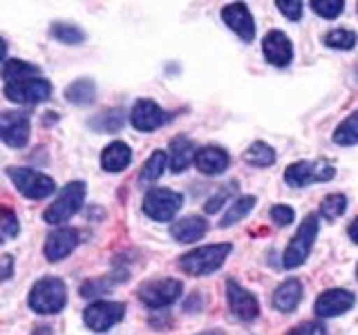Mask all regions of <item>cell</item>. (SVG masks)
I'll return each instance as SVG.
<instances>
[{
  "label": "cell",
  "instance_id": "cell-1",
  "mask_svg": "<svg viewBox=\"0 0 358 335\" xmlns=\"http://www.w3.org/2000/svg\"><path fill=\"white\" fill-rule=\"evenodd\" d=\"M231 253H233V244L199 246V248H193L190 253L179 257V268L190 277H204L220 271Z\"/></svg>",
  "mask_w": 358,
  "mask_h": 335
},
{
  "label": "cell",
  "instance_id": "cell-2",
  "mask_svg": "<svg viewBox=\"0 0 358 335\" xmlns=\"http://www.w3.org/2000/svg\"><path fill=\"white\" fill-rule=\"evenodd\" d=\"M27 304L38 315H56L67 304V286L59 277H41L31 286Z\"/></svg>",
  "mask_w": 358,
  "mask_h": 335
},
{
  "label": "cell",
  "instance_id": "cell-3",
  "mask_svg": "<svg viewBox=\"0 0 358 335\" xmlns=\"http://www.w3.org/2000/svg\"><path fill=\"white\" fill-rule=\"evenodd\" d=\"M318 230H320V221L318 215H307L302 219V223L298 226L296 234L291 237V241L287 244L285 255H282V266L287 271H294V268H300L302 264L307 262V257L311 255L313 248V241L318 237Z\"/></svg>",
  "mask_w": 358,
  "mask_h": 335
},
{
  "label": "cell",
  "instance_id": "cell-4",
  "mask_svg": "<svg viewBox=\"0 0 358 335\" xmlns=\"http://www.w3.org/2000/svg\"><path fill=\"white\" fill-rule=\"evenodd\" d=\"M336 177V168L327 159H302L287 165L285 184L289 188H307L311 184H327Z\"/></svg>",
  "mask_w": 358,
  "mask_h": 335
},
{
  "label": "cell",
  "instance_id": "cell-5",
  "mask_svg": "<svg viewBox=\"0 0 358 335\" xmlns=\"http://www.w3.org/2000/svg\"><path fill=\"white\" fill-rule=\"evenodd\" d=\"M85 195H87V186L83 181H70L59 193V197L54 199V204L43 212V219L48 223H54V226L65 223L81 210Z\"/></svg>",
  "mask_w": 358,
  "mask_h": 335
},
{
  "label": "cell",
  "instance_id": "cell-6",
  "mask_svg": "<svg viewBox=\"0 0 358 335\" xmlns=\"http://www.w3.org/2000/svg\"><path fill=\"white\" fill-rule=\"evenodd\" d=\"M182 206H184V195L168 188H150L141 204L145 217H150L155 221H173V217L182 210Z\"/></svg>",
  "mask_w": 358,
  "mask_h": 335
},
{
  "label": "cell",
  "instance_id": "cell-7",
  "mask_svg": "<svg viewBox=\"0 0 358 335\" xmlns=\"http://www.w3.org/2000/svg\"><path fill=\"white\" fill-rule=\"evenodd\" d=\"M7 177L11 179V184L16 186V190L27 199H45L50 197L54 190H56V184L54 179L43 174L38 170H29V168H20V165H14V168H7Z\"/></svg>",
  "mask_w": 358,
  "mask_h": 335
},
{
  "label": "cell",
  "instance_id": "cell-8",
  "mask_svg": "<svg viewBox=\"0 0 358 335\" xmlns=\"http://www.w3.org/2000/svg\"><path fill=\"white\" fill-rule=\"evenodd\" d=\"M182 293H184V284L179 282V279H173V277L150 279V282H143L137 290L139 299L148 308L171 306L179 297H182Z\"/></svg>",
  "mask_w": 358,
  "mask_h": 335
},
{
  "label": "cell",
  "instance_id": "cell-9",
  "mask_svg": "<svg viewBox=\"0 0 358 335\" xmlns=\"http://www.w3.org/2000/svg\"><path fill=\"white\" fill-rule=\"evenodd\" d=\"M3 92L9 100H14V103L36 105L52 96L54 87L48 78L36 76V78H25V81H16V83H5Z\"/></svg>",
  "mask_w": 358,
  "mask_h": 335
},
{
  "label": "cell",
  "instance_id": "cell-10",
  "mask_svg": "<svg viewBox=\"0 0 358 335\" xmlns=\"http://www.w3.org/2000/svg\"><path fill=\"white\" fill-rule=\"evenodd\" d=\"M31 121L29 114L22 110L0 112V141L9 148H25L29 143Z\"/></svg>",
  "mask_w": 358,
  "mask_h": 335
},
{
  "label": "cell",
  "instance_id": "cell-11",
  "mask_svg": "<svg viewBox=\"0 0 358 335\" xmlns=\"http://www.w3.org/2000/svg\"><path fill=\"white\" fill-rule=\"evenodd\" d=\"M123 318H126V304H123V302H106V299H99V302L90 304L83 311L85 327L90 331H96V333H103V331L112 329Z\"/></svg>",
  "mask_w": 358,
  "mask_h": 335
},
{
  "label": "cell",
  "instance_id": "cell-12",
  "mask_svg": "<svg viewBox=\"0 0 358 335\" xmlns=\"http://www.w3.org/2000/svg\"><path fill=\"white\" fill-rule=\"evenodd\" d=\"M227 302L235 320L240 322H255L260 315V302L257 297L246 290L235 279H227Z\"/></svg>",
  "mask_w": 358,
  "mask_h": 335
},
{
  "label": "cell",
  "instance_id": "cell-13",
  "mask_svg": "<svg viewBox=\"0 0 358 335\" xmlns=\"http://www.w3.org/2000/svg\"><path fill=\"white\" fill-rule=\"evenodd\" d=\"M173 119L171 112H166L162 105H157L150 98H139L130 110V123L139 132H155L166 126Z\"/></svg>",
  "mask_w": 358,
  "mask_h": 335
},
{
  "label": "cell",
  "instance_id": "cell-14",
  "mask_svg": "<svg viewBox=\"0 0 358 335\" xmlns=\"http://www.w3.org/2000/svg\"><path fill=\"white\" fill-rule=\"evenodd\" d=\"M356 304V295L347 288H327L318 295L313 313L318 318H338L345 315L347 311H352Z\"/></svg>",
  "mask_w": 358,
  "mask_h": 335
},
{
  "label": "cell",
  "instance_id": "cell-15",
  "mask_svg": "<svg viewBox=\"0 0 358 335\" xmlns=\"http://www.w3.org/2000/svg\"><path fill=\"white\" fill-rule=\"evenodd\" d=\"M81 244V232L72 226H61L48 234L43 246V255L48 262H61L67 255H72L76 246Z\"/></svg>",
  "mask_w": 358,
  "mask_h": 335
},
{
  "label": "cell",
  "instance_id": "cell-16",
  "mask_svg": "<svg viewBox=\"0 0 358 335\" xmlns=\"http://www.w3.org/2000/svg\"><path fill=\"white\" fill-rule=\"evenodd\" d=\"M262 54L268 65L273 67H289L291 61H294V45H291V38L285 31L280 29H271L262 38Z\"/></svg>",
  "mask_w": 358,
  "mask_h": 335
},
{
  "label": "cell",
  "instance_id": "cell-17",
  "mask_svg": "<svg viewBox=\"0 0 358 335\" xmlns=\"http://www.w3.org/2000/svg\"><path fill=\"white\" fill-rule=\"evenodd\" d=\"M222 20L231 31H235L244 43H253L255 38V20L251 16L249 7L244 3H231L224 5L222 9Z\"/></svg>",
  "mask_w": 358,
  "mask_h": 335
},
{
  "label": "cell",
  "instance_id": "cell-18",
  "mask_svg": "<svg viewBox=\"0 0 358 335\" xmlns=\"http://www.w3.org/2000/svg\"><path fill=\"white\" fill-rule=\"evenodd\" d=\"M193 163L201 174L215 177V174H222L231 165V156L227 150L220 148V145H204V148L195 150Z\"/></svg>",
  "mask_w": 358,
  "mask_h": 335
},
{
  "label": "cell",
  "instance_id": "cell-19",
  "mask_svg": "<svg viewBox=\"0 0 358 335\" xmlns=\"http://www.w3.org/2000/svg\"><path fill=\"white\" fill-rule=\"evenodd\" d=\"M271 302H273L275 311H280V313H294L298 308V304L302 302V282H300L298 277L285 279V282L273 290Z\"/></svg>",
  "mask_w": 358,
  "mask_h": 335
},
{
  "label": "cell",
  "instance_id": "cell-20",
  "mask_svg": "<svg viewBox=\"0 0 358 335\" xmlns=\"http://www.w3.org/2000/svg\"><path fill=\"white\" fill-rule=\"evenodd\" d=\"M206 232H208V221L199 215H188L171 226V237L179 244L199 241Z\"/></svg>",
  "mask_w": 358,
  "mask_h": 335
},
{
  "label": "cell",
  "instance_id": "cell-21",
  "mask_svg": "<svg viewBox=\"0 0 358 335\" xmlns=\"http://www.w3.org/2000/svg\"><path fill=\"white\" fill-rule=\"evenodd\" d=\"M132 161V150L128 143L112 141L101 152V168L106 172H123Z\"/></svg>",
  "mask_w": 358,
  "mask_h": 335
},
{
  "label": "cell",
  "instance_id": "cell-22",
  "mask_svg": "<svg viewBox=\"0 0 358 335\" xmlns=\"http://www.w3.org/2000/svg\"><path fill=\"white\" fill-rule=\"evenodd\" d=\"M168 150H171V154H168V163H171V170L177 172V174L184 172L195 159V143L190 141L188 137H184V134H179V137L171 139V143H168Z\"/></svg>",
  "mask_w": 358,
  "mask_h": 335
},
{
  "label": "cell",
  "instance_id": "cell-23",
  "mask_svg": "<svg viewBox=\"0 0 358 335\" xmlns=\"http://www.w3.org/2000/svg\"><path fill=\"white\" fill-rule=\"evenodd\" d=\"M65 98L72 105H90L96 98V85L92 78H78L65 87Z\"/></svg>",
  "mask_w": 358,
  "mask_h": 335
},
{
  "label": "cell",
  "instance_id": "cell-24",
  "mask_svg": "<svg viewBox=\"0 0 358 335\" xmlns=\"http://www.w3.org/2000/svg\"><path fill=\"white\" fill-rule=\"evenodd\" d=\"M255 204H257V197L255 195H244V197H238L233 201V204L229 206V210L224 212V217H222V221H220V228H231V226H235L238 221H242L249 212L255 208Z\"/></svg>",
  "mask_w": 358,
  "mask_h": 335
},
{
  "label": "cell",
  "instance_id": "cell-25",
  "mask_svg": "<svg viewBox=\"0 0 358 335\" xmlns=\"http://www.w3.org/2000/svg\"><path fill=\"white\" fill-rule=\"evenodd\" d=\"M0 74H3L5 83H16V81H25V78L41 76V67L27 61H20V59H9L3 65V72Z\"/></svg>",
  "mask_w": 358,
  "mask_h": 335
},
{
  "label": "cell",
  "instance_id": "cell-26",
  "mask_svg": "<svg viewBox=\"0 0 358 335\" xmlns=\"http://www.w3.org/2000/svg\"><path fill=\"white\" fill-rule=\"evenodd\" d=\"M331 141L341 148H350V145H358V110H354L345 121H341L334 130Z\"/></svg>",
  "mask_w": 358,
  "mask_h": 335
},
{
  "label": "cell",
  "instance_id": "cell-27",
  "mask_svg": "<svg viewBox=\"0 0 358 335\" xmlns=\"http://www.w3.org/2000/svg\"><path fill=\"white\" fill-rule=\"evenodd\" d=\"M275 159H278L275 150L264 141H253L244 152V161L253 168H268L275 163Z\"/></svg>",
  "mask_w": 358,
  "mask_h": 335
},
{
  "label": "cell",
  "instance_id": "cell-28",
  "mask_svg": "<svg viewBox=\"0 0 358 335\" xmlns=\"http://www.w3.org/2000/svg\"><path fill=\"white\" fill-rule=\"evenodd\" d=\"M347 206H350V201H347V195L343 193H331L327 195L322 201H320V215L327 219V221H336L338 217H343L347 212Z\"/></svg>",
  "mask_w": 358,
  "mask_h": 335
},
{
  "label": "cell",
  "instance_id": "cell-29",
  "mask_svg": "<svg viewBox=\"0 0 358 335\" xmlns=\"http://www.w3.org/2000/svg\"><path fill=\"white\" fill-rule=\"evenodd\" d=\"M356 40H358V36L352 29H331L324 34V38H322V43L327 45L329 50H341V52L354 50Z\"/></svg>",
  "mask_w": 358,
  "mask_h": 335
},
{
  "label": "cell",
  "instance_id": "cell-30",
  "mask_svg": "<svg viewBox=\"0 0 358 335\" xmlns=\"http://www.w3.org/2000/svg\"><path fill=\"white\" fill-rule=\"evenodd\" d=\"M166 163H168V156L166 152L162 150H155L150 156H148V161L143 163L141 168V181H148V184H155L157 179H159L166 170Z\"/></svg>",
  "mask_w": 358,
  "mask_h": 335
},
{
  "label": "cell",
  "instance_id": "cell-31",
  "mask_svg": "<svg viewBox=\"0 0 358 335\" xmlns=\"http://www.w3.org/2000/svg\"><path fill=\"white\" fill-rule=\"evenodd\" d=\"M123 123H126V119H123L121 110H106L103 114H99L90 121V126H92V130H101V132L112 134V132H119L123 128Z\"/></svg>",
  "mask_w": 358,
  "mask_h": 335
},
{
  "label": "cell",
  "instance_id": "cell-32",
  "mask_svg": "<svg viewBox=\"0 0 358 335\" xmlns=\"http://www.w3.org/2000/svg\"><path fill=\"white\" fill-rule=\"evenodd\" d=\"M52 36L59 43H65V45H78V43L85 40V31L81 27L72 25V22H54Z\"/></svg>",
  "mask_w": 358,
  "mask_h": 335
},
{
  "label": "cell",
  "instance_id": "cell-33",
  "mask_svg": "<svg viewBox=\"0 0 358 335\" xmlns=\"http://www.w3.org/2000/svg\"><path fill=\"white\" fill-rule=\"evenodd\" d=\"M18 232H20V223L16 212L9 208H0V244L18 237Z\"/></svg>",
  "mask_w": 358,
  "mask_h": 335
},
{
  "label": "cell",
  "instance_id": "cell-34",
  "mask_svg": "<svg viewBox=\"0 0 358 335\" xmlns=\"http://www.w3.org/2000/svg\"><path fill=\"white\" fill-rule=\"evenodd\" d=\"M309 7L313 9V14H316V16L334 20V18H338L343 14L345 3H343V0H311Z\"/></svg>",
  "mask_w": 358,
  "mask_h": 335
},
{
  "label": "cell",
  "instance_id": "cell-35",
  "mask_svg": "<svg viewBox=\"0 0 358 335\" xmlns=\"http://www.w3.org/2000/svg\"><path fill=\"white\" fill-rule=\"evenodd\" d=\"M110 277L112 275H106V277H101V279H90V282H85L81 286V297H96L101 293H106V290H110L117 282H126V279H121V277H115V279H110Z\"/></svg>",
  "mask_w": 358,
  "mask_h": 335
},
{
  "label": "cell",
  "instance_id": "cell-36",
  "mask_svg": "<svg viewBox=\"0 0 358 335\" xmlns=\"http://www.w3.org/2000/svg\"><path fill=\"white\" fill-rule=\"evenodd\" d=\"M235 190H238V181H231L229 186H224L215 197H210L206 201L204 212H208V215H215V212H220L222 206H227V201L235 195Z\"/></svg>",
  "mask_w": 358,
  "mask_h": 335
},
{
  "label": "cell",
  "instance_id": "cell-37",
  "mask_svg": "<svg viewBox=\"0 0 358 335\" xmlns=\"http://www.w3.org/2000/svg\"><path fill=\"white\" fill-rule=\"evenodd\" d=\"M294 219H296V212H294V208H291V206H287V204H275L271 208V221L275 223L278 228L291 226V223H294Z\"/></svg>",
  "mask_w": 358,
  "mask_h": 335
},
{
  "label": "cell",
  "instance_id": "cell-38",
  "mask_svg": "<svg viewBox=\"0 0 358 335\" xmlns=\"http://www.w3.org/2000/svg\"><path fill=\"white\" fill-rule=\"evenodd\" d=\"M275 7L280 9V14L287 16L289 20H300L302 18V5L300 0H275Z\"/></svg>",
  "mask_w": 358,
  "mask_h": 335
},
{
  "label": "cell",
  "instance_id": "cell-39",
  "mask_svg": "<svg viewBox=\"0 0 358 335\" xmlns=\"http://www.w3.org/2000/svg\"><path fill=\"white\" fill-rule=\"evenodd\" d=\"M287 335H327V329H324L322 322L309 320V322H302L298 327H294Z\"/></svg>",
  "mask_w": 358,
  "mask_h": 335
},
{
  "label": "cell",
  "instance_id": "cell-40",
  "mask_svg": "<svg viewBox=\"0 0 358 335\" xmlns=\"http://www.w3.org/2000/svg\"><path fill=\"white\" fill-rule=\"evenodd\" d=\"M11 275H14V257L0 255V282H7Z\"/></svg>",
  "mask_w": 358,
  "mask_h": 335
},
{
  "label": "cell",
  "instance_id": "cell-41",
  "mask_svg": "<svg viewBox=\"0 0 358 335\" xmlns=\"http://www.w3.org/2000/svg\"><path fill=\"white\" fill-rule=\"evenodd\" d=\"M347 234H350V239L358 246V217H354L350 226H347Z\"/></svg>",
  "mask_w": 358,
  "mask_h": 335
},
{
  "label": "cell",
  "instance_id": "cell-42",
  "mask_svg": "<svg viewBox=\"0 0 358 335\" xmlns=\"http://www.w3.org/2000/svg\"><path fill=\"white\" fill-rule=\"evenodd\" d=\"M5 56H7V43H5L3 38H0V61H3Z\"/></svg>",
  "mask_w": 358,
  "mask_h": 335
},
{
  "label": "cell",
  "instance_id": "cell-43",
  "mask_svg": "<svg viewBox=\"0 0 358 335\" xmlns=\"http://www.w3.org/2000/svg\"><path fill=\"white\" fill-rule=\"evenodd\" d=\"M204 335H224V333H220V331H208V333H204Z\"/></svg>",
  "mask_w": 358,
  "mask_h": 335
},
{
  "label": "cell",
  "instance_id": "cell-44",
  "mask_svg": "<svg viewBox=\"0 0 358 335\" xmlns=\"http://www.w3.org/2000/svg\"><path fill=\"white\" fill-rule=\"evenodd\" d=\"M356 279H358V266H356Z\"/></svg>",
  "mask_w": 358,
  "mask_h": 335
},
{
  "label": "cell",
  "instance_id": "cell-45",
  "mask_svg": "<svg viewBox=\"0 0 358 335\" xmlns=\"http://www.w3.org/2000/svg\"><path fill=\"white\" fill-rule=\"evenodd\" d=\"M356 11H358V3H356Z\"/></svg>",
  "mask_w": 358,
  "mask_h": 335
}]
</instances>
